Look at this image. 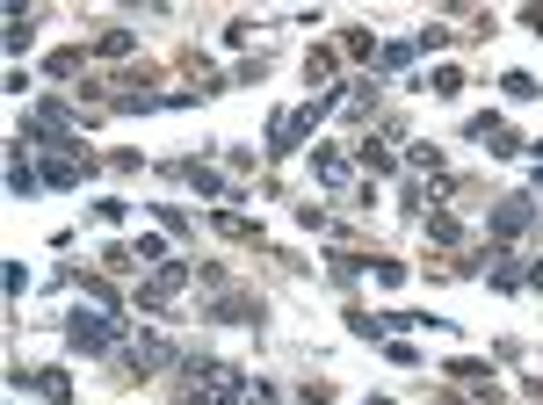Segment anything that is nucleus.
Wrapping results in <instances>:
<instances>
[{"instance_id": "1", "label": "nucleus", "mask_w": 543, "mask_h": 405, "mask_svg": "<svg viewBox=\"0 0 543 405\" xmlns=\"http://www.w3.org/2000/svg\"><path fill=\"white\" fill-rule=\"evenodd\" d=\"M181 391H189L196 405H232V398H247V377H239V369H225V362H189Z\"/></svg>"}, {"instance_id": "2", "label": "nucleus", "mask_w": 543, "mask_h": 405, "mask_svg": "<svg viewBox=\"0 0 543 405\" xmlns=\"http://www.w3.org/2000/svg\"><path fill=\"white\" fill-rule=\"evenodd\" d=\"M167 355H174V348H167V340H153V333L124 348V362H131V369H167Z\"/></svg>"}, {"instance_id": "3", "label": "nucleus", "mask_w": 543, "mask_h": 405, "mask_svg": "<svg viewBox=\"0 0 543 405\" xmlns=\"http://www.w3.org/2000/svg\"><path fill=\"white\" fill-rule=\"evenodd\" d=\"M73 348H109V326L102 319H73Z\"/></svg>"}]
</instances>
